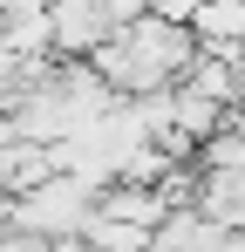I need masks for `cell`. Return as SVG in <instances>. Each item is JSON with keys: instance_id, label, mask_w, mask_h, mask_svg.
Wrapping results in <instances>:
<instances>
[{"instance_id": "6da1fadb", "label": "cell", "mask_w": 245, "mask_h": 252, "mask_svg": "<svg viewBox=\"0 0 245 252\" xmlns=\"http://www.w3.org/2000/svg\"><path fill=\"white\" fill-rule=\"evenodd\" d=\"M95 198L102 191H89L75 177H48L28 198H7V232H28L41 246H68V239H82V225L95 218Z\"/></svg>"}, {"instance_id": "7a4b0ae2", "label": "cell", "mask_w": 245, "mask_h": 252, "mask_svg": "<svg viewBox=\"0 0 245 252\" xmlns=\"http://www.w3.org/2000/svg\"><path fill=\"white\" fill-rule=\"evenodd\" d=\"M191 41H198V55H239L245 48V0H218V7H191Z\"/></svg>"}]
</instances>
